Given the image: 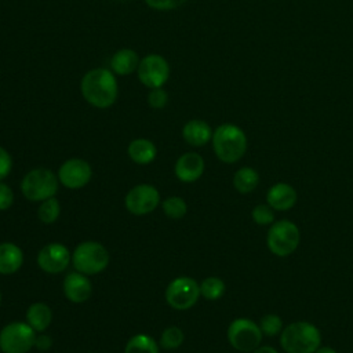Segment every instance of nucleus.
Segmentation results:
<instances>
[{
	"instance_id": "obj_20",
	"label": "nucleus",
	"mask_w": 353,
	"mask_h": 353,
	"mask_svg": "<svg viewBox=\"0 0 353 353\" xmlns=\"http://www.w3.org/2000/svg\"><path fill=\"white\" fill-rule=\"evenodd\" d=\"M128 156L137 164H149L156 159L157 149L154 143L145 138H138L130 142L128 145Z\"/></svg>"
},
{
	"instance_id": "obj_37",
	"label": "nucleus",
	"mask_w": 353,
	"mask_h": 353,
	"mask_svg": "<svg viewBox=\"0 0 353 353\" xmlns=\"http://www.w3.org/2000/svg\"><path fill=\"white\" fill-rule=\"evenodd\" d=\"M0 302H1V292H0Z\"/></svg>"
},
{
	"instance_id": "obj_8",
	"label": "nucleus",
	"mask_w": 353,
	"mask_h": 353,
	"mask_svg": "<svg viewBox=\"0 0 353 353\" xmlns=\"http://www.w3.org/2000/svg\"><path fill=\"white\" fill-rule=\"evenodd\" d=\"M262 331L250 319H236L228 328L229 343L239 352H254L262 341Z\"/></svg>"
},
{
	"instance_id": "obj_17",
	"label": "nucleus",
	"mask_w": 353,
	"mask_h": 353,
	"mask_svg": "<svg viewBox=\"0 0 353 353\" xmlns=\"http://www.w3.org/2000/svg\"><path fill=\"white\" fill-rule=\"evenodd\" d=\"M183 139L192 146H203L212 138V130L204 120H189L182 128Z\"/></svg>"
},
{
	"instance_id": "obj_30",
	"label": "nucleus",
	"mask_w": 353,
	"mask_h": 353,
	"mask_svg": "<svg viewBox=\"0 0 353 353\" xmlns=\"http://www.w3.org/2000/svg\"><path fill=\"white\" fill-rule=\"evenodd\" d=\"M167 102H168V94L165 90H163V87L150 88L148 94V103L153 109H163L167 105Z\"/></svg>"
},
{
	"instance_id": "obj_3",
	"label": "nucleus",
	"mask_w": 353,
	"mask_h": 353,
	"mask_svg": "<svg viewBox=\"0 0 353 353\" xmlns=\"http://www.w3.org/2000/svg\"><path fill=\"white\" fill-rule=\"evenodd\" d=\"M280 343L287 353H314L320 347L321 334L312 323L295 321L283 330Z\"/></svg>"
},
{
	"instance_id": "obj_22",
	"label": "nucleus",
	"mask_w": 353,
	"mask_h": 353,
	"mask_svg": "<svg viewBox=\"0 0 353 353\" xmlns=\"http://www.w3.org/2000/svg\"><path fill=\"white\" fill-rule=\"evenodd\" d=\"M259 183V174L251 167H241L233 175V185L241 194L251 193Z\"/></svg>"
},
{
	"instance_id": "obj_5",
	"label": "nucleus",
	"mask_w": 353,
	"mask_h": 353,
	"mask_svg": "<svg viewBox=\"0 0 353 353\" xmlns=\"http://www.w3.org/2000/svg\"><path fill=\"white\" fill-rule=\"evenodd\" d=\"M72 263L77 272L85 276L98 274L106 269L109 263V252L101 243L84 241L74 248Z\"/></svg>"
},
{
	"instance_id": "obj_21",
	"label": "nucleus",
	"mask_w": 353,
	"mask_h": 353,
	"mask_svg": "<svg viewBox=\"0 0 353 353\" xmlns=\"http://www.w3.org/2000/svg\"><path fill=\"white\" fill-rule=\"evenodd\" d=\"M52 320V312L44 302H34L26 310V321L34 331H44Z\"/></svg>"
},
{
	"instance_id": "obj_35",
	"label": "nucleus",
	"mask_w": 353,
	"mask_h": 353,
	"mask_svg": "<svg viewBox=\"0 0 353 353\" xmlns=\"http://www.w3.org/2000/svg\"><path fill=\"white\" fill-rule=\"evenodd\" d=\"M254 353H277V350L272 346H258Z\"/></svg>"
},
{
	"instance_id": "obj_31",
	"label": "nucleus",
	"mask_w": 353,
	"mask_h": 353,
	"mask_svg": "<svg viewBox=\"0 0 353 353\" xmlns=\"http://www.w3.org/2000/svg\"><path fill=\"white\" fill-rule=\"evenodd\" d=\"M186 0H145V3L149 7H152L154 10H160V11H167V10L178 8Z\"/></svg>"
},
{
	"instance_id": "obj_9",
	"label": "nucleus",
	"mask_w": 353,
	"mask_h": 353,
	"mask_svg": "<svg viewBox=\"0 0 353 353\" xmlns=\"http://www.w3.org/2000/svg\"><path fill=\"white\" fill-rule=\"evenodd\" d=\"M200 295V285L196 283L194 279L186 276L174 279L165 290L167 303L176 310H185L192 307L197 302Z\"/></svg>"
},
{
	"instance_id": "obj_25",
	"label": "nucleus",
	"mask_w": 353,
	"mask_h": 353,
	"mask_svg": "<svg viewBox=\"0 0 353 353\" xmlns=\"http://www.w3.org/2000/svg\"><path fill=\"white\" fill-rule=\"evenodd\" d=\"M59 212H61V205L58 199L50 197L40 204L37 210V216L43 223H52L58 219Z\"/></svg>"
},
{
	"instance_id": "obj_28",
	"label": "nucleus",
	"mask_w": 353,
	"mask_h": 353,
	"mask_svg": "<svg viewBox=\"0 0 353 353\" xmlns=\"http://www.w3.org/2000/svg\"><path fill=\"white\" fill-rule=\"evenodd\" d=\"M259 328H261L262 334H265L268 336H274L283 330V320L277 314H273V313L266 314L261 319Z\"/></svg>"
},
{
	"instance_id": "obj_32",
	"label": "nucleus",
	"mask_w": 353,
	"mask_h": 353,
	"mask_svg": "<svg viewBox=\"0 0 353 353\" xmlns=\"http://www.w3.org/2000/svg\"><path fill=\"white\" fill-rule=\"evenodd\" d=\"M14 203V192L12 189L0 181V211L7 210Z\"/></svg>"
},
{
	"instance_id": "obj_34",
	"label": "nucleus",
	"mask_w": 353,
	"mask_h": 353,
	"mask_svg": "<svg viewBox=\"0 0 353 353\" xmlns=\"http://www.w3.org/2000/svg\"><path fill=\"white\" fill-rule=\"evenodd\" d=\"M34 345L41 350H47L51 346V339L47 335H40V336H36Z\"/></svg>"
},
{
	"instance_id": "obj_26",
	"label": "nucleus",
	"mask_w": 353,
	"mask_h": 353,
	"mask_svg": "<svg viewBox=\"0 0 353 353\" xmlns=\"http://www.w3.org/2000/svg\"><path fill=\"white\" fill-rule=\"evenodd\" d=\"M186 203L183 199L174 196V197H168L167 200L163 201V211L168 218L172 219H179L183 218L186 214Z\"/></svg>"
},
{
	"instance_id": "obj_24",
	"label": "nucleus",
	"mask_w": 353,
	"mask_h": 353,
	"mask_svg": "<svg viewBox=\"0 0 353 353\" xmlns=\"http://www.w3.org/2000/svg\"><path fill=\"white\" fill-rule=\"evenodd\" d=\"M225 292V283L219 277H207L200 284V294L210 301L219 299Z\"/></svg>"
},
{
	"instance_id": "obj_2",
	"label": "nucleus",
	"mask_w": 353,
	"mask_h": 353,
	"mask_svg": "<svg viewBox=\"0 0 353 353\" xmlns=\"http://www.w3.org/2000/svg\"><path fill=\"white\" fill-rule=\"evenodd\" d=\"M211 141L216 157L226 164L239 161L247 150V137L236 124H221L212 132Z\"/></svg>"
},
{
	"instance_id": "obj_6",
	"label": "nucleus",
	"mask_w": 353,
	"mask_h": 353,
	"mask_svg": "<svg viewBox=\"0 0 353 353\" xmlns=\"http://www.w3.org/2000/svg\"><path fill=\"white\" fill-rule=\"evenodd\" d=\"M301 241V232L298 226L287 219L274 222L266 237L269 250L277 256H287L292 254Z\"/></svg>"
},
{
	"instance_id": "obj_1",
	"label": "nucleus",
	"mask_w": 353,
	"mask_h": 353,
	"mask_svg": "<svg viewBox=\"0 0 353 353\" xmlns=\"http://www.w3.org/2000/svg\"><path fill=\"white\" fill-rule=\"evenodd\" d=\"M84 99L99 109L112 106L117 99V81L112 70L97 68L84 74L80 84Z\"/></svg>"
},
{
	"instance_id": "obj_16",
	"label": "nucleus",
	"mask_w": 353,
	"mask_h": 353,
	"mask_svg": "<svg viewBox=\"0 0 353 353\" xmlns=\"http://www.w3.org/2000/svg\"><path fill=\"white\" fill-rule=\"evenodd\" d=\"M298 194L296 190L284 182H279L273 185L266 194V201L268 204L276 210V211H287L292 208L296 203Z\"/></svg>"
},
{
	"instance_id": "obj_36",
	"label": "nucleus",
	"mask_w": 353,
	"mask_h": 353,
	"mask_svg": "<svg viewBox=\"0 0 353 353\" xmlns=\"http://www.w3.org/2000/svg\"><path fill=\"white\" fill-rule=\"evenodd\" d=\"M314 353H336V350L330 347V346H323V347L320 346Z\"/></svg>"
},
{
	"instance_id": "obj_7",
	"label": "nucleus",
	"mask_w": 353,
	"mask_h": 353,
	"mask_svg": "<svg viewBox=\"0 0 353 353\" xmlns=\"http://www.w3.org/2000/svg\"><path fill=\"white\" fill-rule=\"evenodd\" d=\"M36 342V331L23 321H12L0 331V350L3 353H28Z\"/></svg>"
},
{
	"instance_id": "obj_27",
	"label": "nucleus",
	"mask_w": 353,
	"mask_h": 353,
	"mask_svg": "<svg viewBox=\"0 0 353 353\" xmlns=\"http://www.w3.org/2000/svg\"><path fill=\"white\" fill-rule=\"evenodd\" d=\"M183 342V332L178 327H168L163 331L160 345L165 350L178 349Z\"/></svg>"
},
{
	"instance_id": "obj_13",
	"label": "nucleus",
	"mask_w": 353,
	"mask_h": 353,
	"mask_svg": "<svg viewBox=\"0 0 353 353\" xmlns=\"http://www.w3.org/2000/svg\"><path fill=\"white\" fill-rule=\"evenodd\" d=\"M70 252L69 250L59 243H50L44 245L37 255V265L46 273H61L70 263Z\"/></svg>"
},
{
	"instance_id": "obj_12",
	"label": "nucleus",
	"mask_w": 353,
	"mask_h": 353,
	"mask_svg": "<svg viewBox=\"0 0 353 353\" xmlns=\"http://www.w3.org/2000/svg\"><path fill=\"white\" fill-rule=\"evenodd\" d=\"M91 176V165L83 159H69L58 170L59 182L69 189H80L85 186Z\"/></svg>"
},
{
	"instance_id": "obj_33",
	"label": "nucleus",
	"mask_w": 353,
	"mask_h": 353,
	"mask_svg": "<svg viewBox=\"0 0 353 353\" xmlns=\"http://www.w3.org/2000/svg\"><path fill=\"white\" fill-rule=\"evenodd\" d=\"M12 168V160L10 153L0 146V181H3Z\"/></svg>"
},
{
	"instance_id": "obj_10",
	"label": "nucleus",
	"mask_w": 353,
	"mask_h": 353,
	"mask_svg": "<svg viewBox=\"0 0 353 353\" xmlns=\"http://www.w3.org/2000/svg\"><path fill=\"white\" fill-rule=\"evenodd\" d=\"M137 70L138 79L148 88L163 87L170 77V65L159 54H149L142 58Z\"/></svg>"
},
{
	"instance_id": "obj_15",
	"label": "nucleus",
	"mask_w": 353,
	"mask_h": 353,
	"mask_svg": "<svg viewBox=\"0 0 353 353\" xmlns=\"http://www.w3.org/2000/svg\"><path fill=\"white\" fill-rule=\"evenodd\" d=\"M204 172V160L196 152L182 154L175 163V175L179 181L190 183L197 181Z\"/></svg>"
},
{
	"instance_id": "obj_4",
	"label": "nucleus",
	"mask_w": 353,
	"mask_h": 353,
	"mask_svg": "<svg viewBox=\"0 0 353 353\" xmlns=\"http://www.w3.org/2000/svg\"><path fill=\"white\" fill-rule=\"evenodd\" d=\"M58 175H55L51 170L34 168L23 176L21 190L30 201H44L55 196L58 192Z\"/></svg>"
},
{
	"instance_id": "obj_11",
	"label": "nucleus",
	"mask_w": 353,
	"mask_h": 353,
	"mask_svg": "<svg viewBox=\"0 0 353 353\" xmlns=\"http://www.w3.org/2000/svg\"><path fill=\"white\" fill-rule=\"evenodd\" d=\"M125 208L134 215H145L156 210L160 203V193L152 185L134 186L124 199Z\"/></svg>"
},
{
	"instance_id": "obj_18",
	"label": "nucleus",
	"mask_w": 353,
	"mask_h": 353,
	"mask_svg": "<svg viewBox=\"0 0 353 353\" xmlns=\"http://www.w3.org/2000/svg\"><path fill=\"white\" fill-rule=\"evenodd\" d=\"M23 262L21 248L14 243L0 244V274H12L19 270Z\"/></svg>"
},
{
	"instance_id": "obj_23",
	"label": "nucleus",
	"mask_w": 353,
	"mask_h": 353,
	"mask_svg": "<svg viewBox=\"0 0 353 353\" xmlns=\"http://www.w3.org/2000/svg\"><path fill=\"white\" fill-rule=\"evenodd\" d=\"M124 353H159V345L152 336L137 334L127 342Z\"/></svg>"
},
{
	"instance_id": "obj_29",
	"label": "nucleus",
	"mask_w": 353,
	"mask_h": 353,
	"mask_svg": "<svg viewBox=\"0 0 353 353\" xmlns=\"http://www.w3.org/2000/svg\"><path fill=\"white\" fill-rule=\"evenodd\" d=\"M252 219L258 225H270L274 222V212L269 204H258L254 207Z\"/></svg>"
},
{
	"instance_id": "obj_19",
	"label": "nucleus",
	"mask_w": 353,
	"mask_h": 353,
	"mask_svg": "<svg viewBox=\"0 0 353 353\" xmlns=\"http://www.w3.org/2000/svg\"><path fill=\"white\" fill-rule=\"evenodd\" d=\"M139 58L138 54L131 48H123L119 50L110 59V68L113 73H117L120 76L130 74L139 66Z\"/></svg>"
},
{
	"instance_id": "obj_14",
	"label": "nucleus",
	"mask_w": 353,
	"mask_h": 353,
	"mask_svg": "<svg viewBox=\"0 0 353 353\" xmlns=\"http://www.w3.org/2000/svg\"><path fill=\"white\" fill-rule=\"evenodd\" d=\"M63 292L73 303H83L90 299L92 294V284L85 274L72 272L63 279Z\"/></svg>"
}]
</instances>
